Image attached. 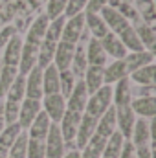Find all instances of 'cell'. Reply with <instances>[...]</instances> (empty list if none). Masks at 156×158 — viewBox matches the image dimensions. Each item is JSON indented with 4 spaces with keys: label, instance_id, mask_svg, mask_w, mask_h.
I'll return each mask as SVG.
<instances>
[{
    "label": "cell",
    "instance_id": "28",
    "mask_svg": "<svg viewBox=\"0 0 156 158\" xmlns=\"http://www.w3.org/2000/svg\"><path fill=\"white\" fill-rule=\"evenodd\" d=\"M105 143H107V138H103V136H99V134L94 132V136L79 151V156L81 158H101L103 149H105Z\"/></svg>",
    "mask_w": 156,
    "mask_h": 158
},
{
    "label": "cell",
    "instance_id": "42",
    "mask_svg": "<svg viewBox=\"0 0 156 158\" xmlns=\"http://www.w3.org/2000/svg\"><path fill=\"white\" fill-rule=\"evenodd\" d=\"M26 158H46V147H44V140H28V151Z\"/></svg>",
    "mask_w": 156,
    "mask_h": 158
},
{
    "label": "cell",
    "instance_id": "45",
    "mask_svg": "<svg viewBox=\"0 0 156 158\" xmlns=\"http://www.w3.org/2000/svg\"><path fill=\"white\" fill-rule=\"evenodd\" d=\"M86 7V0H66V7H64V17L72 19L79 13H84Z\"/></svg>",
    "mask_w": 156,
    "mask_h": 158
},
{
    "label": "cell",
    "instance_id": "39",
    "mask_svg": "<svg viewBox=\"0 0 156 158\" xmlns=\"http://www.w3.org/2000/svg\"><path fill=\"white\" fill-rule=\"evenodd\" d=\"M28 140H30L28 132H26V131H22V132L17 136V140L13 142V145L9 147V158H26Z\"/></svg>",
    "mask_w": 156,
    "mask_h": 158
},
{
    "label": "cell",
    "instance_id": "20",
    "mask_svg": "<svg viewBox=\"0 0 156 158\" xmlns=\"http://www.w3.org/2000/svg\"><path fill=\"white\" fill-rule=\"evenodd\" d=\"M130 99H132V88H130L129 77L119 79L117 83L112 85V105L114 107L130 105Z\"/></svg>",
    "mask_w": 156,
    "mask_h": 158
},
{
    "label": "cell",
    "instance_id": "21",
    "mask_svg": "<svg viewBox=\"0 0 156 158\" xmlns=\"http://www.w3.org/2000/svg\"><path fill=\"white\" fill-rule=\"evenodd\" d=\"M129 77V72H127V66H125V61L123 59H117V61H112L110 64H105L103 66V81L105 85H114L119 79Z\"/></svg>",
    "mask_w": 156,
    "mask_h": 158
},
{
    "label": "cell",
    "instance_id": "25",
    "mask_svg": "<svg viewBox=\"0 0 156 158\" xmlns=\"http://www.w3.org/2000/svg\"><path fill=\"white\" fill-rule=\"evenodd\" d=\"M50 125H51L50 118L40 110L39 114L35 116V119L31 121V125L28 127L26 132H28V136L33 138V140H44L46 134H48V131H50Z\"/></svg>",
    "mask_w": 156,
    "mask_h": 158
},
{
    "label": "cell",
    "instance_id": "14",
    "mask_svg": "<svg viewBox=\"0 0 156 158\" xmlns=\"http://www.w3.org/2000/svg\"><path fill=\"white\" fill-rule=\"evenodd\" d=\"M37 55H39V44L24 42L22 53H20V61H18V66H17L20 76H26L33 66H37Z\"/></svg>",
    "mask_w": 156,
    "mask_h": 158
},
{
    "label": "cell",
    "instance_id": "36",
    "mask_svg": "<svg viewBox=\"0 0 156 158\" xmlns=\"http://www.w3.org/2000/svg\"><path fill=\"white\" fill-rule=\"evenodd\" d=\"M17 76H18V70H17L15 66H6V64L0 66V99L6 98V94H7L11 83L15 81Z\"/></svg>",
    "mask_w": 156,
    "mask_h": 158
},
{
    "label": "cell",
    "instance_id": "48",
    "mask_svg": "<svg viewBox=\"0 0 156 158\" xmlns=\"http://www.w3.org/2000/svg\"><path fill=\"white\" fill-rule=\"evenodd\" d=\"M13 35H17V30L13 26H6L4 30H0V46H6Z\"/></svg>",
    "mask_w": 156,
    "mask_h": 158
},
{
    "label": "cell",
    "instance_id": "29",
    "mask_svg": "<svg viewBox=\"0 0 156 158\" xmlns=\"http://www.w3.org/2000/svg\"><path fill=\"white\" fill-rule=\"evenodd\" d=\"M132 28L136 30L138 37L142 40V46L149 52H154V44H156V31H154V26H149V24H143L142 20L132 24Z\"/></svg>",
    "mask_w": 156,
    "mask_h": 158
},
{
    "label": "cell",
    "instance_id": "8",
    "mask_svg": "<svg viewBox=\"0 0 156 158\" xmlns=\"http://www.w3.org/2000/svg\"><path fill=\"white\" fill-rule=\"evenodd\" d=\"M74 52H76V44L59 40L57 46H55V53H53V63L51 64L59 72L70 70V64H72V59H74Z\"/></svg>",
    "mask_w": 156,
    "mask_h": 158
},
{
    "label": "cell",
    "instance_id": "38",
    "mask_svg": "<svg viewBox=\"0 0 156 158\" xmlns=\"http://www.w3.org/2000/svg\"><path fill=\"white\" fill-rule=\"evenodd\" d=\"M64 22H66V17H64V15H63V17H57V19H53V20H50L44 39L51 40V42H59V40H61V35H63Z\"/></svg>",
    "mask_w": 156,
    "mask_h": 158
},
{
    "label": "cell",
    "instance_id": "13",
    "mask_svg": "<svg viewBox=\"0 0 156 158\" xmlns=\"http://www.w3.org/2000/svg\"><path fill=\"white\" fill-rule=\"evenodd\" d=\"M96 125H97V119L83 112L81 123H79V127H77V134H76V149H77V151H81V149L84 147V143L94 136Z\"/></svg>",
    "mask_w": 156,
    "mask_h": 158
},
{
    "label": "cell",
    "instance_id": "49",
    "mask_svg": "<svg viewBox=\"0 0 156 158\" xmlns=\"http://www.w3.org/2000/svg\"><path fill=\"white\" fill-rule=\"evenodd\" d=\"M136 98H153L154 96V85H149V86H138L136 88Z\"/></svg>",
    "mask_w": 156,
    "mask_h": 158
},
{
    "label": "cell",
    "instance_id": "18",
    "mask_svg": "<svg viewBox=\"0 0 156 158\" xmlns=\"http://www.w3.org/2000/svg\"><path fill=\"white\" fill-rule=\"evenodd\" d=\"M130 109L134 116H140L143 119H153L156 114V98H134L130 99Z\"/></svg>",
    "mask_w": 156,
    "mask_h": 158
},
{
    "label": "cell",
    "instance_id": "53",
    "mask_svg": "<svg viewBox=\"0 0 156 158\" xmlns=\"http://www.w3.org/2000/svg\"><path fill=\"white\" fill-rule=\"evenodd\" d=\"M7 156H9V151L4 149V147H0V158H7Z\"/></svg>",
    "mask_w": 156,
    "mask_h": 158
},
{
    "label": "cell",
    "instance_id": "35",
    "mask_svg": "<svg viewBox=\"0 0 156 158\" xmlns=\"http://www.w3.org/2000/svg\"><path fill=\"white\" fill-rule=\"evenodd\" d=\"M55 46L57 42L51 40H42L39 44V55H37V66L39 68H46L53 63V53H55Z\"/></svg>",
    "mask_w": 156,
    "mask_h": 158
},
{
    "label": "cell",
    "instance_id": "3",
    "mask_svg": "<svg viewBox=\"0 0 156 158\" xmlns=\"http://www.w3.org/2000/svg\"><path fill=\"white\" fill-rule=\"evenodd\" d=\"M86 28H84V13H79L72 19H66L64 22V28H63V35L61 40L64 42H70V44H83L84 40L88 39L86 35Z\"/></svg>",
    "mask_w": 156,
    "mask_h": 158
},
{
    "label": "cell",
    "instance_id": "15",
    "mask_svg": "<svg viewBox=\"0 0 156 158\" xmlns=\"http://www.w3.org/2000/svg\"><path fill=\"white\" fill-rule=\"evenodd\" d=\"M125 66H127V72H134L142 66H147V64H154V52H149V50H142V52H129L125 55Z\"/></svg>",
    "mask_w": 156,
    "mask_h": 158
},
{
    "label": "cell",
    "instance_id": "9",
    "mask_svg": "<svg viewBox=\"0 0 156 158\" xmlns=\"http://www.w3.org/2000/svg\"><path fill=\"white\" fill-rule=\"evenodd\" d=\"M40 110L42 109H40L39 99H28V98H24L22 103H20V109H18V119H17L18 127L22 131H28V127L31 125V121L35 119V116L39 114Z\"/></svg>",
    "mask_w": 156,
    "mask_h": 158
},
{
    "label": "cell",
    "instance_id": "11",
    "mask_svg": "<svg viewBox=\"0 0 156 158\" xmlns=\"http://www.w3.org/2000/svg\"><path fill=\"white\" fill-rule=\"evenodd\" d=\"M99 17H101V19H103V22L107 24L109 31H112L114 35L121 33L127 26H130V24H129V20H127L123 15H119V11H117V9H112V7H109V6H105V7L99 11Z\"/></svg>",
    "mask_w": 156,
    "mask_h": 158
},
{
    "label": "cell",
    "instance_id": "1",
    "mask_svg": "<svg viewBox=\"0 0 156 158\" xmlns=\"http://www.w3.org/2000/svg\"><path fill=\"white\" fill-rule=\"evenodd\" d=\"M110 107H112V86L110 85H103L97 92L88 96V101H86V107H84V114L99 119Z\"/></svg>",
    "mask_w": 156,
    "mask_h": 158
},
{
    "label": "cell",
    "instance_id": "12",
    "mask_svg": "<svg viewBox=\"0 0 156 158\" xmlns=\"http://www.w3.org/2000/svg\"><path fill=\"white\" fill-rule=\"evenodd\" d=\"M42 68L33 66L26 74V94L24 98L28 99H42Z\"/></svg>",
    "mask_w": 156,
    "mask_h": 158
},
{
    "label": "cell",
    "instance_id": "50",
    "mask_svg": "<svg viewBox=\"0 0 156 158\" xmlns=\"http://www.w3.org/2000/svg\"><path fill=\"white\" fill-rule=\"evenodd\" d=\"M6 127V119H4V101L0 99V131Z\"/></svg>",
    "mask_w": 156,
    "mask_h": 158
},
{
    "label": "cell",
    "instance_id": "5",
    "mask_svg": "<svg viewBox=\"0 0 156 158\" xmlns=\"http://www.w3.org/2000/svg\"><path fill=\"white\" fill-rule=\"evenodd\" d=\"M44 147H46V158H63L66 149H64V140L59 131L57 123L50 125V131L44 138Z\"/></svg>",
    "mask_w": 156,
    "mask_h": 158
},
{
    "label": "cell",
    "instance_id": "19",
    "mask_svg": "<svg viewBox=\"0 0 156 158\" xmlns=\"http://www.w3.org/2000/svg\"><path fill=\"white\" fill-rule=\"evenodd\" d=\"M99 42H101V46H103L107 57H112L114 61H117V59H125V55L129 53V52L125 50V46L121 44V40L117 39V35H114L112 31H109Z\"/></svg>",
    "mask_w": 156,
    "mask_h": 158
},
{
    "label": "cell",
    "instance_id": "32",
    "mask_svg": "<svg viewBox=\"0 0 156 158\" xmlns=\"http://www.w3.org/2000/svg\"><path fill=\"white\" fill-rule=\"evenodd\" d=\"M117 39L121 40V44L125 46L127 52H142V50H145L142 46V40H140L136 30L132 26H127L121 33H117Z\"/></svg>",
    "mask_w": 156,
    "mask_h": 158
},
{
    "label": "cell",
    "instance_id": "6",
    "mask_svg": "<svg viewBox=\"0 0 156 158\" xmlns=\"http://www.w3.org/2000/svg\"><path fill=\"white\" fill-rule=\"evenodd\" d=\"M151 140H153V119H136L129 142L134 147H142V145H151Z\"/></svg>",
    "mask_w": 156,
    "mask_h": 158
},
{
    "label": "cell",
    "instance_id": "47",
    "mask_svg": "<svg viewBox=\"0 0 156 158\" xmlns=\"http://www.w3.org/2000/svg\"><path fill=\"white\" fill-rule=\"evenodd\" d=\"M119 158H136V147H134L129 140L123 142V147H121Z\"/></svg>",
    "mask_w": 156,
    "mask_h": 158
},
{
    "label": "cell",
    "instance_id": "4",
    "mask_svg": "<svg viewBox=\"0 0 156 158\" xmlns=\"http://www.w3.org/2000/svg\"><path fill=\"white\" fill-rule=\"evenodd\" d=\"M40 109L42 112L50 118L51 123H59L61 118L66 112V99L61 94H50V96H42L40 99Z\"/></svg>",
    "mask_w": 156,
    "mask_h": 158
},
{
    "label": "cell",
    "instance_id": "27",
    "mask_svg": "<svg viewBox=\"0 0 156 158\" xmlns=\"http://www.w3.org/2000/svg\"><path fill=\"white\" fill-rule=\"evenodd\" d=\"M42 94H59V70L53 64L42 68Z\"/></svg>",
    "mask_w": 156,
    "mask_h": 158
},
{
    "label": "cell",
    "instance_id": "30",
    "mask_svg": "<svg viewBox=\"0 0 156 158\" xmlns=\"http://www.w3.org/2000/svg\"><path fill=\"white\" fill-rule=\"evenodd\" d=\"M88 68V61H86V53H84V44H76V52H74V59L70 64V72L74 74L76 79H83L84 72Z\"/></svg>",
    "mask_w": 156,
    "mask_h": 158
},
{
    "label": "cell",
    "instance_id": "7",
    "mask_svg": "<svg viewBox=\"0 0 156 158\" xmlns=\"http://www.w3.org/2000/svg\"><path fill=\"white\" fill-rule=\"evenodd\" d=\"M116 109V129L117 132L129 140L132 134V127L136 123V116L130 109V105H121V107H114Z\"/></svg>",
    "mask_w": 156,
    "mask_h": 158
},
{
    "label": "cell",
    "instance_id": "31",
    "mask_svg": "<svg viewBox=\"0 0 156 158\" xmlns=\"http://www.w3.org/2000/svg\"><path fill=\"white\" fill-rule=\"evenodd\" d=\"M132 6L136 7L140 20L143 24L153 26L156 19V11H154V0H132Z\"/></svg>",
    "mask_w": 156,
    "mask_h": 158
},
{
    "label": "cell",
    "instance_id": "33",
    "mask_svg": "<svg viewBox=\"0 0 156 158\" xmlns=\"http://www.w3.org/2000/svg\"><path fill=\"white\" fill-rule=\"evenodd\" d=\"M129 81H134L138 86L154 85V64H147V66H142V68L130 72L129 74Z\"/></svg>",
    "mask_w": 156,
    "mask_h": 158
},
{
    "label": "cell",
    "instance_id": "24",
    "mask_svg": "<svg viewBox=\"0 0 156 158\" xmlns=\"http://www.w3.org/2000/svg\"><path fill=\"white\" fill-rule=\"evenodd\" d=\"M116 109L114 105L97 119V125H96V134L103 136V138H110L114 132H116Z\"/></svg>",
    "mask_w": 156,
    "mask_h": 158
},
{
    "label": "cell",
    "instance_id": "22",
    "mask_svg": "<svg viewBox=\"0 0 156 158\" xmlns=\"http://www.w3.org/2000/svg\"><path fill=\"white\" fill-rule=\"evenodd\" d=\"M84 28H86V31L90 33L92 39H97V40H101L109 33L107 24L103 22V19L97 13H84Z\"/></svg>",
    "mask_w": 156,
    "mask_h": 158
},
{
    "label": "cell",
    "instance_id": "54",
    "mask_svg": "<svg viewBox=\"0 0 156 158\" xmlns=\"http://www.w3.org/2000/svg\"><path fill=\"white\" fill-rule=\"evenodd\" d=\"M7 158H9V156H7Z\"/></svg>",
    "mask_w": 156,
    "mask_h": 158
},
{
    "label": "cell",
    "instance_id": "10",
    "mask_svg": "<svg viewBox=\"0 0 156 158\" xmlns=\"http://www.w3.org/2000/svg\"><path fill=\"white\" fill-rule=\"evenodd\" d=\"M86 101H88L86 86H84L83 79H77V81H76V86H74V90H72V94L66 98V110L83 114V112H84V107H86Z\"/></svg>",
    "mask_w": 156,
    "mask_h": 158
},
{
    "label": "cell",
    "instance_id": "44",
    "mask_svg": "<svg viewBox=\"0 0 156 158\" xmlns=\"http://www.w3.org/2000/svg\"><path fill=\"white\" fill-rule=\"evenodd\" d=\"M18 109H20V103L4 101V119H6V125L17 123V119H18Z\"/></svg>",
    "mask_w": 156,
    "mask_h": 158
},
{
    "label": "cell",
    "instance_id": "2",
    "mask_svg": "<svg viewBox=\"0 0 156 158\" xmlns=\"http://www.w3.org/2000/svg\"><path fill=\"white\" fill-rule=\"evenodd\" d=\"M81 116L79 112H72V110H66L64 116L61 118V121L57 123L59 125V131L63 134V140H64V149L66 151H74L76 149V134H77V127L81 123Z\"/></svg>",
    "mask_w": 156,
    "mask_h": 158
},
{
    "label": "cell",
    "instance_id": "46",
    "mask_svg": "<svg viewBox=\"0 0 156 158\" xmlns=\"http://www.w3.org/2000/svg\"><path fill=\"white\" fill-rule=\"evenodd\" d=\"M109 0H86V7H84V13H97L107 6Z\"/></svg>",
    "mask_w": 156,
    "mask_h": 158
},
{
    "label": "cell",
    "instance_id": "34",
    "mask_svg": "<svg viewBox=\"0 0 156 158\" xmlns=\"http://www.w3.org/2000/svg\"><path fill=\"white\" fill-rule=\"evenodd\" d=\"M26 94V76H17L15 81L11 83L7 94H6V101H13V103H22Z\"/></svg>",
    "mask_w": 156,
    "mask_h": 158
},
{
    "label": "cell",
    "instance_id": "26",
    "mask_svg": "<svg viewBox=\"0 0 156 158\" xmlns=\"http://www.w3.org/2000/svg\"><path fill=\"white\" fill-rule=\"evenodd\" d=\"M83 83L86 86L88 96L94 94V92H97L105 85V81H103V68L101 66H88L86 72H84V76H83Z\"/></svg>",
    "mask_w": 156,
    "mask_h": 158
},
{
    "label": "cell",
    "instance_id": "52",
    "mask_svg": "<svg viewBox=\"0 0 156 158\" xmlns=\"http://www.w3.org/2000/svg\"><path fill=\"white\" fill-rule=\"evenodd\" d=\"M121 2H123V0H109V2H107V6H109V7H112V9H117Z\"/></svg>",
    "mask_w": 156,
    "mask_h": 158
},
{
    "label": "cell",
    "instance_id": "16",
    "mask_svg": "<svg viewBox=\"0 0 156 158\" xmlns=\"http://www.w3.org/2000/svg\"><path fill=\"white\" fill-rule=\"evenodd\" d=\"M84 53H86V61H88V66H105L107 64V53L101 46V42L97 39H88L86 46H84Z\"/></svg>",
    "mask_w": 156,
    "mask_h": 158
},
{
    "label": "cell",
    "instance_id": "41",
    "mask_svg": "<svg viewBox=\"0 0 156 158\" xmlns=\"http://www.w3.org/2000/svg\"><path fill=\"white\" fill-rule=\"evenodd\" d=\"M64 7H66V0H48V4H46V17H48V20L63 17L64 15Z\"/></svg>",
    "mask_w": 156,
    "mask_h": 158
},
{
    "label": "cell",
    "instance_id": "17",
    "mask_svg": "<svg viewBox=\"0 0 156 158\" xmlns=\"http://www.w3.org/2000/svg\"><path fill=\"white\" fill-rule=\"evenodd\" d=\"M22 46H24V40L20 35H13L7 40V44L4 46V64L6 66H15V68L18 66Z\"/></svg>",
    "mask_w": 156,
    "mask_h": 158
},
{
    "label": "cell",
    "instance_id": "40",
    "mask_svg": "<svg viewBox=\"0 0 156 158\" xmlns=\"http://www.w3.org/2000/svg\"><path fill=\"white\" fill-rule=\"evenodd\" d=\"M76 81H77V79L74 77V74H72L70 70L59 72V94H61L64 99L72 94V90H74V86H76Z\"/></svg>",
    "mask_w": 156,
    "mask_h": 158
},
{
    "label": "cell",
    "instance_id": "23",
    "mask_svg": "<svg viewBox=\"0 0 156 158\" xmlns=\"http://www.w3.org/2000/svg\"><path fill=\"white\" fill-rule=\"evenodd\" d=\"M48 24H50L48 17H46V15H39V17L31 22V26H30V30H28V35H26V40H24V42H30V44H40V42L44 40L46 30H48Z\"/></svg>",
    "mask_w": 156,
    "mask_h": 158
},
{
    "label": "cell",
    "instance_id": "51",
    "mask_svg": "<svg viewBox=\"0 0 156 158\" xmlns=\"http://www.w3.org/2000/svg\"><path fill=\"white\" fill-rule=\"evenodd\" d=\"M63 158H81V156H79V151H77V149H74V151H66Z\"/></svg>",
    "mask_w": 156,
    "mask_h": 158
},
{
    "label": "cell",
    "instance_id": "37",
    "mask_svg": "<svg viewBox=\"0 0 156 158\" xmlns=\"http://www.w3.org/2000/svg\"><path fill=\"white\" fill-rule=\"evenodd\" d=\"M22 132V129L18 127V123H13V125H6L2 131H0V147L7 149L13 145V142L17 140V136Z\"/></svg>",
    "mask_w": 156,
    "mask_h": 158
},
{
    "label": "cell",
    "instance_id": "43",
    "mask_svg": "<svg viewBox=\"0 0 156 158\" xmlns=\"http://www.w3.org/2000/svg\"><path fill=\"white\" fill-rule=\"evenodd\" d=\"M117 11H119V15H123V17L129 20V24H130V26H132V24H136V22H140V15H138L136 7L132 6V2H127V0H123V2L119 4Z\"/></svg>",
    "mask_w": 156,
    "mask_h": 158
}]
</instances>
